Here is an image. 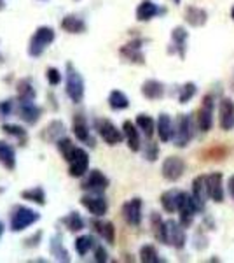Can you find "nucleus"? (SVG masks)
<instances>
[{"label":"nucleus","mask_w":234,"mask_h":263,"mask_svg":"<svg viewBox=\"0 0 234 263\" xmlns=\"http://www.w3.org/2000/svg\"><path fill=\"white\" fill-rule=\"evenodd\" d=\"M65 93L74 104H82L86 95V83L82 74L75 69L72 62H67L65 65Z\"/></svg>","instance_id":"obj_1"},{"label":"nucleus","mask_w":234,"mask_h":263,"mask_svg":"<svg viewBox=\"0 0 234 263\" xmlns=\"http://www.w3.org/2000/svg\"><path fill=\"white\" fill-rule=\"evenodd\" d=\"M198 121L193 114H180L175 121V132H173V144L177 147H187L196 135Z\"/></svg>","instance_id":"obj_2"},{"label":"nucleus","mask_w":234,"mask_h":263,"mask_svg":"<svg viewBox=\"0 0 234 263\" xmlns=\"http://www.w3.org/2000/svg\"><path fill=\"white\" fill-rule=\"evenodd\" d=\"M54 39H56V32H54L53 27H48V25L37 27V30L33 32V35L30 37L28 42V57L30 58L42 57V53L53 44Z\"/></svg>","instance_id":"obj_3"},{"label":"nucleus","mask_w":234,"mask_h":263,"mask_svg":"<svg viewBox=\"0 0 234 263\" xmlns=\"http://www.w3.org/2000/svg\"><path fill=\"white\" fill-rule=\"evenodd\" d=\"M39 219H40L39 211H33L32 207L27 205H14L9 216V228L14 233H18L27 230L32 224H35Z\"/></svg>","instance_id":"obj_4"},{"label":"nucleus","mask_w":234,"mask_h":263,"mask_svg":"<svg viewBox=\"0 0 234 263\" xmlns=\"http://www.w3.org/2000/svg\"><path fill=\"white\" fill-rule=\"evenodd\" d=\"M95 130L98 132V135L103 139V142L109 144V146H117V144H121L124 141V132H122V128H117V126L110 120H107V118H96Z\"/></svg>","instance_id":"obj_5"},{"label":"nucleus","mask_w":234,"mask_h":263,"mask_svg":"<svg viewBox=\"0 0 234 263\" xmlns=\"http://www.w3.org/2000/svg\"><path fill=\"white\" fill-rule=\"evenodd\" d=\"M110 186V179L105 176L100 168H91L82 176L80 188L88 193H105Z\"/></svg>","instance_id":"obj_6"},{"label":"nucleus","mask_w":234,"mask_h":263,"mask_svg":"<svg viewBox=\"0 0 234 263\" xmlns=\"http://www.w3.org/2000/svg\"><path fill=\"white\" fill-rule=\"evenodd\" d=\"M143 44H145V39H131L124 46H121L119 57L131 65H145L147 60L143 53Z\"/></svg>","instance_id":"obj_7"},{"label":"nucleus","mask_w":234,"mask_h":263,"mask_svg":"<svg viewBox=\"0 0 234 263\" xmlns=\"http://www.w3.org/2000/svg\"><path fill=\"white\" fill-rule=\"evenodd\" d=\"M80 205L95 218H103L109 213V202L103 193H84L80 197Z\"/></svg>","instance_id":"obj_8"},{"label":"nucleus","mask_w":234,"mask_h":263,"mask_svg":"<svg viewBox=\"0 0 234 263\" xmlns=\"http://www.w3.org/2000/svg\"><path fill=\"white\" fill-rule=\"evenodd\" d=\"M201 213H205V205L196 200L193 197V193H189L184 203L180 205V209H178V221L184 224L185 228H190L194 223V218Z\"/></svg>","instance_id":"obj_9"},{"label":"nucleus","mask_w":234,"mask_h":263,"mask_svg":"<svg viewBox=\"0 0 234 263\" xmlns=\"http://www.w3.org/2000/svg\"><path fill=\"white\" fill-rule=\"evenodd\" d=\"M187 228L177 219H166V246L184 249L187 244Z\"/></svg>","instance_id":"obj_10"},{"label":"nucleus","mask_w":234,"mask_h":263,"mask_svg":"<svg viewBox=\"0 0 234 263\" xmlns=\"http://www.w3.org/2000/svg\"><path fill=\"white\" fill-rule=\"evenodd\" d=\"M142 209H143V202L140 197H135V198H130L122 203L121 207V214H122V219L126 221V224L130 227L137 228L142 224Z\"/></svg>","instance_id":"obj_11"},{"label":"nucleus","mask_w":234,"mask_h":263,"mask_svg":"<svg viewBox=\"0 0 234 263\" xmlns=\"http://www.w3.org/2000/svg\"><path fill=\"white\" fill-rule=\"evenodd\" d=\"M185 168L187 165L184 158H180V156H168V158H164L163 165H161V176L169 182H177L185 174Z\"/></svg>","instance_id":"obj_12"},{"label":"nucleus","mask_w":234,"mask_h":263,"mask_svg":"<svg viewBox=\"0 0 234 263\" xmlns=\"http://www.w3.org/2000/svg\"><path fill=\"white\" fill-rule=\"evenodd\" d=\"M214 112H215V99L214 95H206L203 99V104L196 114V121H198V130L210 132L214 128Z\"/></svg>","instance_id":"obj_13"},{"label":"nucleus","mask_w":234,"mask_h":263,"mask_svg":"<svg viewBox=\"0 0 234 263\" xmlns=\"http://www.w3.org/2000/svg\"><path fill=\"white\" fill-rule=\"evenodd\" d=\"M69 176L70 177H82L89 171V153L84 147H75L72 156L69 158Z\"/></svg>","instance_id":"obj_14"},{"label":"nucleus","mask_w":234,"mask_h":263,"mask_svg":"<svg viewBox=\"0 0 234 263\" xmlns=\"http://www.w3.org/2000/svg\"><path fill=\"white\" fill-rule=\"evenodd\" d=\"M187 195H189V193L184 192V190H177V188L168 190V192H164L163 195H161V198H159L161 207L164 209V213L175 214V213H178V209H180L182 203H184Z\"/></svg>","instance_id":"obj_15"},{"label":"nucleus","mask_w":234,"mask_h":263,"mask_svg":"<svg viewBox=\"0 0 234 263\" xmlns=\"http://www.w3.org/2000/svg\"><path fill=\"white\" fill-rule=\"evenodd\" d=\"M72 134L75 135V139H77L79 142L88 144L89 147H95V139H93L88 120L84 114H75V116L72 118Z\"/></svg>","instance_id":"obj_16"},{"label":"nucleus","mask_w":234,"mask_h":263,"mask_svg":"<svg viewBox=\"0 0 234 263\" xmlns=\"http://www.w3.org/2000/svg\"><path fill=\"white\" fill-rule=\"evenodd\" d=\"M187 41H189V32L185 27H175L172 30V44H169V53L177 54L180 60H185L187 54Z\"/></svg>","instance_id":"obj_17"},{"label":"nucleus","mask_w":234,"mask_h":263,"mask_svg":"<svg viewBox=\"0 0 234 263\" xmlns=\"http://www.w3.org/2000/svg\"><path fill=\"white\" fill-rule=\"evenodd\" d=\"M16 111H18L19 120L30 126L37 125L42 116V107L35 104V100L33 102H18V109H16Z\"/></svg>","instance_id":"obj_18"},{"label":"nucleus","mask_w":234,"mask_h":263,"mask_svg":"<svg viewBox=\"0 0 234 263\" xmlns=\"http://www.w3.org/2000/svg\"><path fill=\"white\" fill-rule=\"evenodd\" d=\"M135 14H137V20L140 23H147V21L154 20L157 16L166 14V7L157 6V4L152 2V0H142V2L138 4Z\"/></svg>","instance_id":"obj_19"},{"label":"nucleus","mask_w":234,"mask_h":263,"mask_svg":"<svg viewBox=\"0 0 234 263\" xmlns=\"http://www.w3.org/2000/svg\"><path fill=\"white\" fill-rule=\"evenodd\" d=\"M219 125L224 132L234 130V102L227 97L219 102Z\"/></svg>","instance_id":"obj_20"},{"label":"nucleus","mask_w":234,"mask_h":263,"mask_svg":"<svg viewBox=\"0 0 234 263\" xmlns=\"http://www.w3.org/2000/svg\"><path fill=\"white\" fill-rule=\"evenodd\" d=\"M65 134H67L65 123H63L61 120H53L40 130V139L44 142L56 144L59 139L65 137Z\"/></svg>","instance_id":"obj_21"},{"label":"nucleus","mask_w":234,"mask_h":263,"mask_svg":"<svg viewBox=\"0 0 234 263\" xmlns=\"http://www.w3.org/2000/svg\"><path fill=\"white\" fill-rule=\"evenodd\" d=\"M173 132H175V121L172 120L168 112H161L156 121V134L161 142H169L173 139Z\"/></svg>","instance_id":"obj_22"},{"label":"nucleus","mask_w":234,"mask_h":263,"mask_svg":"<svg viewBox=\"0 0 234 263\" xmlns=\"http://www.w3.org/2000/svg\"><path fill=\"white\" fill-rule=\"evenodd\" d=\"M91 227L103 239V242H107L110 246L116 242V227H114L112 221H107L103 218H95L91 219Z\"/></svg>","instance_id":"obj_23"},{"label":"nucleus","mask_w":234,"mask_h":263,"mask_svg":"<svg viewBox=\"0 0 234 263\" xmlns=\"http://www.w3.org/2000/svg\"><path fill=\"white\" fill-rule=\"evenodd\" d=\"M49 253L56 261H63V263L72 261L70 253H69V249L65 248V244H63V237L59 232L54 233V235L49 239Z\"/></svg>","instance_id":"obj_24"},{"label":"nucleus","mask_w":234,"mask_h":263,"mask_svg":"<svg viewBox=\"0 0 234 263\" xmlns=\"http://www.w3.org/2000/svg\"><path fill=\"white\" fill-rule=\"evenodd\" d=\"M122 132H124V139H126V144L133 153H138L142 151V139H140V130L137 126V123L126 120L122 123Z\"/></svg>","instance_id":"obj_25"},{"label":"nucleus","mask_w":234,"mask_h":263,"mask_svg":"<svg viewBox=\"0 0 234 263\" xmlns=\"http://www.w3.org/2000/svg\"><path fill=\"white\" fill-rule=\"evenodd\" d=\"M184 20L187 25L194 28H201L208 23V12L203 7L198 6H187L184 12Z\"/></svg>","instance_id":"obj_26"},{"label":"nucleus","mask_w":234,"mask_h":263,"mask_svg":"<svg viewBox=\"0 0 234 263\" xmlns=\"http://www.w3.org/2000/svg\"><path fill=\"white\" fill-rule=\"evenodd\" d=\"M59 27H61L63 32L75 33V35H79V33H84V32L88 30L86 21H84L77 14H67V16H63L61 21H59Z\"/></svg>","instance_id":"obj_27"},{"label":"nucleus","mask_w":234,"mask_h":263,"mask_svg":"<svg viewBox=\"0 0 234 263\" xmlns=\"http://www.w3.org/2000/svg\"><path fill=\"white\" fill-rule=\"evenodd\" d=\"M140 91L147 100H161L166 93V86L164 83L157 81V79H147V81L142 83Z\"/></svg>","instance_id":"obj_28"},{"label":"nucleus","mask_w":234,"mask_h":263,"mask_svg":"<svg viewBox=\"0 0 234 263\" xmlns=\"http://www.w3.org/2000/svg\"><path fill=\"white\" fill-rule=\"evenodd\" d=\"M208 193L214 202H224V177L220 172H214L208 176Z\"/></svg>","instance_id":"obj_29"},{"label":"nucleus","mask_w":234,"mask_h":263,"mask_svg":"<svg viewBox=\"0 0 234 263\" xmlns=\"http://www.w3.org/2000/svg\"><path fill=\"white\" fill-rule=\"evenodd\" d=\"M37 99V90L33 86L32 79L23 78L16 84V100L18 102H33Z\"/></svg>","instance_id":"obj_30"},{"label":"nucleus","mask_w":234,"mask_h":263,"mask_svg":"<svg viewBox=\"0 0 234 263\" xmlns=\"http://www.w3.org/2000/svg\"><path fill=\"white\" fill-rule=\"evenodd\" d=\"M0 165L6 167V171L16 168V149L6 141H0Z\"/></svg>","instance_id":"obj_31"},{"label":"nucleus","mask_w":234,"mask_h":263,"mask_svg":"<svg viewBox=\"0 0 234 263\" xmlns=\"http://www.w3.org/2000/svg\"><path fill=\"white\" fill-rule=\"evenodd\" d=\"M193 197L203 205H206V200L210 198L208 193V176H198L193 181Z\"/></svg>","instance_id":"obj_32"},{"label":"nucleus","mask_w":234,"mask_h":263,"mask_svg":"<svg viewBox=\"0 0 234 263\" xmlns=\"http://www.w3.org/2000/svg\"><path fill=\"white\" fill-rule=\"evenodd\" d=\"M135 123H137L138 130L142 132L143 135H145L147 139H152L156 134V121L152 116H148V114L145 112H140L137 116V120H135Z\"/></svg>","instance_id":"obj_33"},{"label":"nucleus","mask_w":234,"mask_h":263,"mask_svg":"<svg viewBox=\"0 0 234 263\" xmlns=\"http://www.w3.org/2000/svg\"><path fill=\"white\" fill-rule=\"evenodd\" d=\"M109 107L112 111H124L130 107V99L124 91L121 90H112L109 93Z\"/></svg>","instance_id":"obj_34"},{"label":"nucleus","mask_w":234,"mask_h":263,"mask_svg":"<svg viewBox=\"0 0 234 263\" xmlns=\"http://www.w3.org/2000/svg\"><path fill=\"white\" fill-rule=\"evenodd\" d=\"M151 227H152V233H154L157 242L166 246V221L161 218L159 213L151 214Z\"/></svg>","instance_id":"obj_35"},{"label":"nucleus","mask_w":234,"mask_h":263,"mask_svg":"<svg viewBox=\"0 0 234 263\" xmlns=\"http://www.w3.org/2000/svg\"><path fill=\"white\" fill-rule=\"evenodd\" d=\"M21 198L27 202H33L37 205H46L48 203V198H46V192L42 186H33V188L23 190L21 192Z\"/></svg>","instance_id":"obj_36"},{"label":"nucleus","mask_w":234,"mask_h":263,"mask_svg":"<svg viewBox=\"0 0 234 263\" xmlns=\"http://www.w3.org/2000/svg\"><path fill=\"white\" fill-rule=\"evenodd\" d=\"M96 244L98 242H96L95 237L86 233V235H79L77 239H75L74 248H75V251H77L79 256H86L89 251H93V249L96 248Z\"/></svg>","instance_id":"obj_37"},{"label":"nucleus","mask_w":234,"mask_h":263,"mask_svg":"<svg viewBox=\"0 0 234 263\" xmlns=\"http://www.w3.org/2000/svg\"><path fill=\"white\" fill-rule=\"evenodd\" d=\"M61 223L65 224V228H69V232H72V233L82 232L84 227H86L82 216H80L77 211H72V213L67 214L65 218H61Z\"/></svg>","instance_id":"obj_38"},{"label":"nucleus","mask_w":234,"mask_h":263,"mask_svg":"<svg viewBox=\"0 0 234 263\" xmlns=\"http://www.w3.org/2000/svg\"><path fill=\"white\" fill-rule=\"evenodd\" d=\"M138 256H140V261H142V263H161V261H164L163 258L159 256L157 249L152 244L142 246V248H140Z\"/></svg>","instance_id":"obj_39"},{"label":"nucleus","mask_w":234,"mask_h":263,"mask_svg":"<svg viewBox=\"0 0 234 263\" xmlns=\"http://www.w3.org/2000/svg\"><path fill=\"white\" fill-rule=\"evenodd\" d=\"M2 132L7 135H11V137H16L21 141V146H25V141H27V130L23 128V126L19 125H14V123H4L2 125Z\"/></svg>","instance_id":"obj_40"},{"label":"nucleus","mask_w":234,"mask_h":263,"mask_svg":"<svg viewBox=\"0 0 234 263\" xmlns=\"http://www.w3.org/2000/svg\"><path fill=\"white\" fill-rule=\"evenodd\" d=\"M196 93H198V86H196V83H185L180 86V90H178V102L180 104H187V102H190L196 97Z\"/></svg>","instance_id":"obj_41"},{"label":"nucleus","mask_w":234,"mask_h":263,"mask_svg":"<svg viewBox=\"0 0 234 263\" xmlns=\"http://www.w3.org/2000/svg\"><path fill=\"white\" fill-rule=\"evenodd\" d=\"M75 147H77V146H75V144L72 142V139H69V137H61L56 142V149H58V153L61 155V158L65 160V162H69V158L72 156V153H74Z\"/></svg>","instance_id":"obj_42"},{"label":"nucleus","mask_w":234,"mask_h":263,"mask_svg":"<svg viewBox=\"0 0 234 263\" xmlns=\"http://www.w3.org/2000/svg\"><path fill=\"white\" fill-rule=\"evenodd\" d=\"M143 158L147 160V162H156L157 158H159V146L148 139V142L143 146Z\"/></svg>","instance_id":"obj_43"},{"label":"nucleus","mask_w":234,"mask_h":263,"mask_svg":"<svg viewBox=\"0 0 234 263\" xmlns=\"http://www.w3.org/2000/svg\"><path fill=\"white\" fill-rule=\"evenodd\" d=\"M46 79H48V83L51 86H58L63 79V74H61V70L56 69V67H48V70H46Z\"/></svg>","instance_id":"obj_44"},{"label":"nucleus","mask_w":234,"mask_h":263,"mask_svg":"<svg viewBox=\"0 0 234 263\" xmlns=\"http://www.w3.org/2000/svg\"><path fill=\"white\" fill-rule=\"evenodd\" d=\"M42 237H44V232L42 230H37L33 235H30L28 239H25V248L32 249V248H39L40 242H42Z\"/></svg>","instance_id":"obj_45"},{"label":"nucleus","mask_w":234,"mask_h":263,"mask_svg":"<svg viewBox=\"0 0 234 263\" xmlns=\"http://www.w3.org/2000/svg\"><path fill=\"white\" fill-rule=\"evenodd\" d=\"M12 109H14V100L7 99V100H0V118H7L12 114Z\"/></svg>","instance_id":"obj_46"},{"label":"nucleus","mask_w":234,"mask_h":263,"mask_svg":"<svg viewBox=\"0 0 234 263\" xmlns=\"http://www.w3.org/2000/svg\"><path fill=\"white\" fill-rule=\"evenodd\" d=\"M95 251V261L96 263H105V261H109V251L103 248L101 244H96V248L93 249Z\"/></svg>","instance_id":"obj_47"},{"label":"nucleus","mask_w":234,"mask_h":263,"mask_svg":"<svg viewBox=\"0 0 234 263\" xmlns=\"http://www.w3.org/2000/svg\"><path fill=\"white\" fill-rule=\"evenodd\" d=\"M227 192H229L231 198L234 200V174H232L231 177H229V181H227Z\"/></svg>","instance_id":"obj_48"},{"label":"nucleus","mask_w":234,"mask_h":263,"mask_svg":"<svg viewBox=\"0 0 234 263\" xmlns=\"http://www.w3.org/2000/svg\"><path fill=\"white\" fill-rule=\"evenodd\" d=\"M4 232H6V224H4V221H2V219H0V239H2Z\"/></svg>","instance_id":"obj_49"},{"label":"nucleus","mask_w":234,"mask_h":263,"mask_svg":"<svg viewBox=\"0 0 234 263\" xmlns=\"http://www.w3.org/2000/svg\"><path fill=\"white\" fill-rule=\"evenodd\" d=\"M231 18H232V21H234V6H232V9H231Z\"/></svg>","instance_id":"obj_50"},{"label":"nucleus","mask_w":234,"mask_h":263,"mask_svg":"<svg viewBox=\"0 0 234 263\" xmlns=\"http://www.w3.org/2000/svg\"><path fill=\"white\" fill-rule=\"evenodd\" d=\"M172 2H173V4H177V6H178V4H180L182 0H172Z\"/></svg>","instance_id":"obj_51"},{"label":"nucleus","mask_w":234,"mask_h":263,"mask_svg":"<svg viewBox=\"0 0 234 263\" xmlns=\"http://www.w3.org/2000/svg\"><path fill=\"white\" fill-rule=\"evenodd\" d=\"M0 4H2V0H0ZM4 7H6V6H0V11H2V9H4Z\"/></svg>","instance_id":"obj_52"},{"label":"nucleus","mask_w":234,"mask_h":263,"mask_svg":"<svg viewBox=\"0 0 234 263\" xmlns=\"http://www.w3.org/2000/svg\"><path fill=\"white\" fill-rule=\"evenodd\" d=\"M39 2H48V0H39Z\"/></svg>","instance_id":"obj_53"}]
</instances>
